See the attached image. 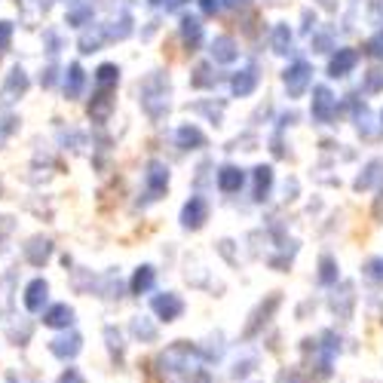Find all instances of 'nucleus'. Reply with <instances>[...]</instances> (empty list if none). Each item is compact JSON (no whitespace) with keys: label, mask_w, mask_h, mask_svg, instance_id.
<instances>
[{"label":"nucleus","mask_w":383,"mask_h":383,"mask_svg":"<svg viewBox=\"0 0 383 383\" xmlns=\"http://www.w3.org/2000/svg\"><path fill=\"white\" fill-rule=\"evenodd\" d=\"M46 297V283H31L28 285V297H25V304H28V310H40V304H44Z\"/></svg>","instance_id":"f257e3e1"},{"label":"nucleus","mask_w":383,"mask_h":383,"mask_svg":"<svg viewBox=\"0 0 383 383\" xmlns=\"http://www.w3.org/2000/svg\"><path fill=\"white\" fill-rule=\"evenodd\" d=\"M65 322H71V310H65V306H56L46 316V325H65Z\"/></svg>","instance_id":"f03ea898"},{"label":"nucleus","mask_w":383,"mask_h":383,"mask_svg":"<svg viewBox=\"0 0 383 383\" xmlns=\"http://www.w3.org/2000/svg\"><path fill=\"white\" fill-rule=\"evenodd\" d=\"M6 383H15V380H13V377H10V380H6Z\"/></svg>","instance_id":"7ed1b4c3"}]
</instances>
